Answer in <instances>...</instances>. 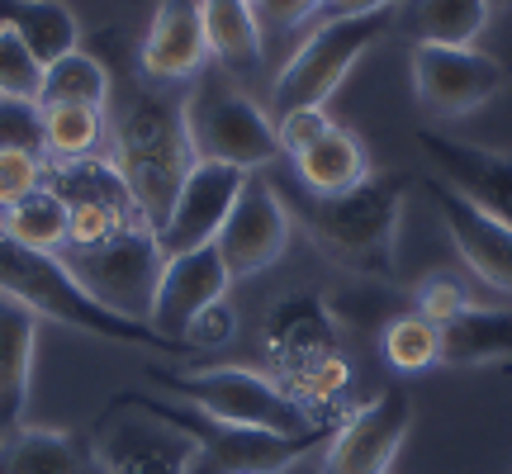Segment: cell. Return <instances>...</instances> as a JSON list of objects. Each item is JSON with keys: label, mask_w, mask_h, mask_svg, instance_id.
<instances>
[{"label": "cell", "mask_w": 512, "mask_h": 474, "mask_svg": "<svg viewBox=\"0 0 512 474\" xmlns=\"http://www.w3.org/2000/svg\"><path fill=\"white\" fill-rule=\"evenodd\" d=\"M43 185H53L57 200L67 204V247H91V242H105V237L124 233V228L147 223L110 157L48 162Z\"/></svg>", "instance_id": "obj_10"}, {"label": "cell", "mask_w": 512, "mask_h": 474, "mask_svg": "<svg viewBox=\"0 0 512 474\" xmlns=\"http://www.w3.org/2000/svg\"><path fill=\"white\" fill-rule=\"evenodd\" d=\"M313 5H318V10H323V5H328V0H313Z\"/></svg>", "instance_id": "obj_40"}, {"label": "cell", "mask_w": 512, "mask_h": 474, "mask_svg": "<svg viewBox=\"0 0 512 474\" xmlns=\"http://www.w3.org/2000/svg\"><path fill=\"white\" fill-rule=\"evenodd\" d=\"M261 342H266V361H271L275 380L285 384L309 413L337 418L328 408L337 403V394H342L351 380L337 313H332L318 294H285V299L266 313Z\"/></svg>", "instance_id": "obj_5"}, {"label": "cell", "mask_w": 512, "mask_h": 474, "mask_svg": "<svg viewBox=\"0 0 512 474\" xmlns=\"http://www.w3.org/2000/svg\"><path fill=\"white\" fill-rule=\"evenodd\" d=\"M147 380L157 384L166 399H181L209 413V418L275 432V437H332L337 422H342L309 413L275 375H261L247 365H209V370H190V375L166 370V365H147Z\"/></svg>", "instance_id": "obj_4"}, {"label": "cell", "mask_w": 512, "mask_h": 474, "mask_svg": "<svg viewBox=\"0 0 512 474\" xmlns=\"http://www.w3.org/2000/svg\"><path fill=\"white\" fill-rule=\"evenodd\" d=\"M57 256H62V266L76 275V285L91 294L100 309L133 318V323L152 318V299H157V285H162L166 252L147 223L124 228V233L105 237V242H91V247H62Z\"/></svg>", "instance_id": "obj_9"}, {"label": "cell", "mask_w": 512, "mask_h": 474, "mask_svg": "<svg viewBox=\"0 0 512 474\" xmlns=\"http://www.w3.org/2000/svg\"><path fill=\"white\" fill-rule=\"evenodd\" d=\"M408 181H413L408 171H370L356 190L342 195H309L299 185V195L285 200V209L332 266L366 280H394Z\"/></svg>", "instance_id": "obj_2"}, {"label": "cell", "mask_w": 512, "mask_h": 474, "mask_svg": "<svg viewBox=\"0 0 512 474\" xmlns=\"http://www.w3.org/2000/svg\"><path fill=\"white\" fill-rule=\"evenodd\" d=\"M38 114H43V157L48 162L100 157L105 110H91V105H38Z\"/></svg>", "instance_id": "obj_28"}, {"label": "cell", "mask_w": 512, "mask_h": 474, "mask_svg": "<svg viewBox=\"0 0 512 474\" xmlns=\"http://www.w3.org/2000/svg\"><path fill=\"white\" fill-rule=\"evenodd\" d=\"M204 10V38H209V57L214 67L242 81V76L261 72L266 62V34L256 24V10L247 0H200Z\"/></svg>", "instance_id": "obj_22"}, {"label": "cell", "mask_w": 512, "mask_h": 474, "mask_svg": "<svg viewBox=\"0 0 512 474\" xmlns=\"http://www.w3.org/2000/svg\"><path fill=\"white\" fill-rule=\"evenodd\" d=\"M0 152H38L43 157V114H38V100L0 95Z\"/></svg>", "instance_id": "obj_31"}, {"label": "cell", "mask_w": 512, "mask_h": 474, "mask_svg": "<svg viewBox=\"0 0 512 474\" xmlns=\"http://www.w3.org/2000/svg\"><path fill=\"white\" fill-rule=\"evenodd\" d=\"M503 81V62L484 48H413V91L422 110L437 119H460L489 105Z\"/></svg>", "instance_id": "obj_14"}, {"label": "cell", "mask_w": 512, "mask_h": 474, "mask_svg": "<svg viewBox=\"0 0 512 474\" xmlns=\"http://www.w3.org/2000/svg\"><path fill=\"white\" fill-rule=\"evenodd\" d=\"M238 337V309L228 304V299H219V304H209V309L185 328V347L190 351H219L228 347Z\"/></svg>", "instance_id": "obj_35"}, {"label": "cell", "mask_w": 512, "mask_h": 474, "mask_svg": "<svg viewBox=\"0 0 512 474\" xmlns=\"http://www.w3.org/2000/svg\"><path fill=\"white\" fill-rule=\"evenodd\" d=\"M209 38H204L200 0H157L147 38L138 48V72L157 86H190L209 67Z\"/></svg>", "instance_id": "obj_18"}, {"label": "cell", "mask_w": 512, "mask_h": 474, "mask_svg": "<svg viewBox=\"0 0 512 474\" xmlns=\"http://www.w3.org/2000/svg\"><path fill=\"white\" fill-rule=\"evenodd\" d=\"M38 105H91L105 110L110 105V67L91 53H67L53 67H43L38 81Z\"/></svg>", "instance_id": "obj_27"}, {"label": "cell", "mask_w": 512, "mask_h": 474, "mask_svg": "<svg viewBox=\"0 0 512 474\" xmlns=\"http://www.w3.org/2000/svg\"><path fill=\"white\" fill-rule=\"evenodd\" d=\"M247 5H256V0H247Z\"/></svg>", "instance_id": "obj_41"}, {"label": "cell", "mask_w": 512, "mask_h": 474, "mask_svg": "<svg viewBox=\"0 0 512 474\" xmlns=\"http://www.w3.org/2000/svg\"><path fill=\"white\" fill-rule=\"evenodd\" d=\"M185 128H190V147L200 162L261 171L280 157V138L266 110L214 62L185 91Z\"/></svg>", "instance_id": "obj_7"}, {"label": "cell", "mask_w": 512, "mask_h": 474, "mask_svg": "<svg viewBox=\"0 0 512 474\" xmlns=\"http://www.w3.org/2000/svg\"><path fill=\"white\" fill-rule=\"evenodd\" d=\"M105 138L114 143L110 162L128 181L147 228L157 233L181 195L185 176L200 162L190 147V128H185V95L147 81L143 72L119 76V81L110 76Z\"/></svg>", "instance_id": "obj_1"}, {"label": "cell", "mask_w": 512, "mask_h": 474, "mask_svg": "<svg viewBox=\"0 0 512 474\" xmlns=\"http://www.w3.org/2000/svg\"><path fill=\"white\" fill-rule=\"evenodd\" d=\"M503 72H512V53H508V62H503Z\"/></svg>", "instance_id": "obj_39"}, {"label": "cell", "mask_w": 512, "mask_h": 474, "mask_svg": "<svg viewBox=\"0 0 512 474\" xmlns=\"http://www.w3.org/2000/svg\"><path fill=\"white\" fill-rule=\"evenodd\" d=\"M0 233L34 252H62L67 247V204L57 200L53 185H38L34 195H24L0 214Z\"/></svg>", "instance_id": "obj_29"}, {"label": "cell", "mask_w": 512, "mask_h": 474, "mask_svg": "<svg viewBox=\"0 0 512 474\" xmlns=\"http://www.w3.org/2000/svg\"><path fill=\"white\" fill-rule=\"evenodd\" d=\"M290 162H294V181L304 185L309 195H342V190H356L370 176L366 143L342 124H332L318 143L304 147Z\"/></svg>", "instance_id": "obj_23"}, {"label": "cell", "mask_w": 512, "mask_h": 474, "mask_svg": "<svg viewBox=\"0 0 512 474\" xmlns=\"http://www.w3.org/2000/svg\"><path fill=\"white\" fill-rule=\"evenodd\" d=\"M512 361V309L470 304L451 323H441V365H489Z\"/></svg>", "instance_id": "obj_25"}, {"label": "cell", "mask_w": 512, "mask_h": 474, "mask_svg": "<svg viewBox=\"0 0 512 474\" xmlns=\"http://www.w3.org/2000/svg\"><path fill=\"white\" fill-rule=\"evenodd\" d=\"M86 446L53 427H19L0 437V474H86Z\"/></svg>", "instance_id": "obj_26"}, {"label": "cell", "mask_w": 512, "mask_h": 474, "mask_svg": "<svg viewBox=\"0 0 512 474\" xmlns=\"http://www.w3.org/2000/svg\"><path fill=\"white\" fill-rule=\"evenodd\" d=\"M470 309V290L451 280V275H432V280H422L418 294H413V313H422L427 323H451L456 313Z\"/></svg>", "instance_id": "obj_33"}, {"label": "cell", "mask_w": 512, "mask_h": 474, "mask_svg": "<svg viewBox=\"0 0 512 474\" xmlns=\"http://www.w3.org/2000/svg\"><path fill=\"white\" fill-rule=\"evenodd\" d=\"M228 285H233V275H228V266H223V256L214 247L166 256V271H162V285H157L147 323L162 332V337H171V342H185V328L209 304L228 299Z\"/></svg>", "instance_id": "obj_19"}, {"label": "cell", "mask_w": 512, "mask_h": 474, "mask_svg": "<svg viewBox=\"0 0 512 474\" xmlns=\"http://www.w3.org/2000/svg\"><path fill=\"white\" fill-rule=\"evenodd\" d=\"M427 195L437 204L441 223H446V233L456 242L460 261L470 266V275H479L489 290L498 294H512V228L494 214H484L479 204H470L460 190L432 176L427 181Z\"/></svg>", "instance_id": "obj_16"}, {"label": "cell", "mask_w": 512, "mask_h": 474, "mask_svg": "<svg viewBox=\"0 0 512 474\" xmlns=\"http://www.w3.org/2000/svg\"><path fill=\"white\" fill-rule=\"evenodd\" d=\"M38 323L34 313L0 299V437L24 427L29 413V389H34V351H38Z\"/></svg>", "instance_id": "obj_20"}, {"label": "cell", "mask_w": 512, "mask_h": 474, "mask_svg": "<svg viewBox=\"0 0 512 474\" xmlns=\"http://www.w3.org/2000/svg\"><path fill=\"white\" fill-rule=\"evenodd\" d=\"M399 0H328L318 15L323 19H347V15H375V10H394Z\"/></svg>", "instance_id": "obj_38"}, {"label": "cell", "mask_w": 512, "mask_h": 474, "mask_svg": "<svg viewBox=\"0 0 512 474\" xmlns=\"http://www.w3.org/2000/svg\"><path fill=\"white\" fill-rule=\"evenodd\" d=\"M0 29L19 34L38 67H53L57 57L81 48V24L62 0H0Z\"/></svg>", "instance_id": "obj_24"}, {"label": "cell", "mask_w": 512, "mask_h": 474, "mask_svg": "<svg viewBox=\"0 0 512 474\" xmlns=\"http://www.w3.org/2000/svg\"><path fill=\"white\" fill-rule=\"evenodd\" d=\"M408 427H413L408 389L403 384H384L375 399L337 422L323 474H389L399 446L408 441Z\"/></svg>", "instance_id": "obj_12"}, {"label": "cell", "mask_w": 512, "mask_h": 474, "mask_svg": "<svg viewBox=\"0 0 512 474\" xmlns=\"http://www.w3.org/2000/svg\"><path fill=\"white\" fill-rule=\"evenodd\" d=\"M290 228L294 219L285 209V195L252 171L242 181L238 204L228 209V219H223L219 237H214V252L223 256V266H228L233 280H247V275H261L266 266H275L285 256Z\"/></svg>", "instance_id": "obj_11"}, {"label": "cell", "mask_w": 512, "mask_h": 474, "mask_svg": "<svg viewBox=\"0 0 512 474\" xmlns=\"http://www.w3.org/2000/svg\"><path fill=\"white\" fill-rule=\"evenodd\" d=\"M0 299H15L34 318L62 323V328L91 332L100 342H119V347H143V351H162V356H195L185 342H171L147 323L119 318V313L100 309L91 294L76 285V275L62 266L57 252H34V247H19L15 237L0 233Z\"/></svg>", "instance_id": "obj_3"}, {"label": "cell", "mask_w": 512, "mask_h": 474, "mask_svg": "<svg viewBox=\"0 0 512 474\" xmlns=\"http://www.w3.org/2000/svg\"><path fill=\"white\" fill-rule=\"evenodd\" d=\"M95 460L105 474H190L195 441L110 399L105 418L95 427Z\"/></svg>", "instance_id": "obj_13"}, {"label": "cell", "mask_w": 512, "mask_h": 474, "mask_svg": "<svg viewBox=\"0 0 512 474\" xmlns=\"http://www.w3.org/2000/svg\"><path fill=\"white\" fill-rule=\"evenodd\" d=\"M43 171H48V157L38 152H0V214L24 195H34L43 185Z\"/></svg>", "instance_id": "obj_34"}, {"label": "cell", "mask_w": 512, "mask_h": 474, "mask_svg": "<svg viewBox=\"0 0 512 474\" xmlns=\"http://www.w3.org/2000/svg\"><path fill=\"white\" fill-rule=\"evenodd\" d=\"M384 361L403 370V375H418L441 365V328L427 323L422 313H403L384 328Z\"/></svg>", "instance_id": "obj_30"}, {"label": "cell", "mask_w": 512, "mask_h": 474, "mask_svg": "<svg viewBox=\"0 0 512 474\" xmlns=\"http://www.w3.org/2000/svg\"><path fill=\"white\" fill-rule=\"evenodd\" d=\"M332 124H337V119H332L328 110H290V114H280V124H275L280 157H299V152L318 143Z\"/></svg>", "instance_id": "obj_36"}, {"label": "cell", "mask_w": 512, "mask_h": 474, "mask_svg": "<svg viewBox=\"0 0 512 474\" xmlns=\"http://www.w3.org/2000/svg\"><path fill=\"white\" fill-rule=\"evenodd\" d=\"M252 171H238V166H223V162H195V171L185 176L181 195L171 204L166 223L157 228V242H162L166 256H181V252H200V247H214L228 209L238 204L242 181Z\"/></svg>", "instance_id": "obj_15"}, {"label": "cell", "mask_w": 512, "mask_h": 474, "mask_svg": "<svg viewBox=\"0 0 512 474\" xmlns=\"http://www.w3.org/2000/svg\"><path fill=\"white\" fill-rule=\"evenodd\" d=\"M38 81H43V67L34 62V53L19 43V34L0 29V95L38 100Z\"/></svg>", "instance_id": "obj_32"}, {"label": "cell", "mask_w": 512, "mask_h": 474, "mask_svg": "<svg viewBox=\"0 0 512 474\" xmlns=\"http://www.w3.org/2000/svg\"><path fill=\"white\" fill-rule=\"evenodd\" d=\"M418 143L432 157L441 181L451 185V190H460L470 204H479L484 214H494V219H503L512 228V157L508 152L460 143V138H446L437 128H418Z\"/></svg>", "instance_id": "obj_17"}, {"label": "cell", "mask_w": 512, "mask_h": 474, "mask_svg": "<svg viewBox=\"0 0 512 474\" xmlns=\"http://www.w3.org/2000/svg\"><path fill=\"white\" fill-rule=\"evenodd\" d=\"M256 24H261V34H266V24L271 29H294V24H304V19H318V5L313 0H256Z\"/></svg>", "instance_id": "obj_37"}, {"label": "cell", "mask_w": 512, "mask_h": 474, "mask_svg": "<svg viewBox=\"0 0 512 474\" xmlns=\"http://www.w3.org/2000/svg\"><path fill=\"white\" fill-rule=\"evenodd\" d=\"M114 403L138 408L147 418L176 427L195 441V465L190 474H285L290 465L309 456L318 441L332 437H275V432H256V427H233L190 408L181 399H162V394H119Z\"/></svg>", "instance_id": "obj_6"}, {"label": "cell", "mask_w": 512, "mask_h": 474, "mask_svg": "<svg viewBox=\"0 0 512 474\" xmlns=\"http://www.w3.org/2000/svg\"><path fill=\"white\" fill-rule=\"evenodd\" d=\"M384 34H394V10L347 15V19H318L313 34L294 48V57L280 67V76H275L271 105L280 114L328 110L332 91L347 81V72L380 43Z\"/></svg>", "instance_id": "obj_8"}, {"label": "cell", "mask_w": 512, "mask_h": 474, "mask_svg": "<svg viewBox=\"0 0 512 474\" xmlns=\"http://www.w3.org/2000/svg\"><path fill=\"white\" fill-rule=\"evenodd\" d=\"M489 15L494 0H399L394 34L413 38V48H475Z\"/></svg>", "instance_id": "obj_21"}]
</instances>
